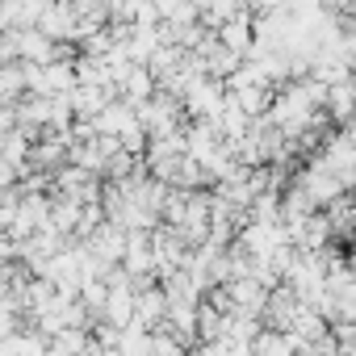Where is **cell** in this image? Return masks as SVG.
Masks as SVG:
<instances>
[{"mask_svg":"<svg viewBox=\"0 0 356 356\" xmlns=\"http://www.w3.org/2000/svg\"><path fill=\"white\" fill-rule=\"evenodd\" d=\"M101 323L113 327V331H126L134 323V289H109V302H105Z\"/></svg>","mask_w":356,"mask_h":356,"instance_id":"obj_1","label":"cell"},{"mask_svg":"<svg viewBox=\"0 0 356 356\" xmlns=\"http://www.w3.org/2000/svg\"><path fill=\"white\" fill-rule=\"evenodd\" d=\"M189 356H193V352H189Z\"/></svg>","mask_w":356,"mask_h":356,"instance_id":"obj_2","label":"cell"}]
</instances>
